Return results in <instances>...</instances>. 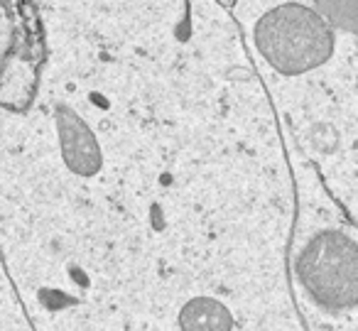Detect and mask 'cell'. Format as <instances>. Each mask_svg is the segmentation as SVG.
Masks as SVG:
<instances>
[{
  "label": "cell",
  "mask_w": 358,
  "mask_h": 331,
  "mask_svg": "<svg viewBox=\"0 0 358 331\" xmlns=\"http://www.w3.org/2000/svg\"><path fill=\"white\" fill-rule=\"evenodd\" d=\"M258 47L278 69L297 74L327 59L331 35L319 15L299 6L273 10L258 27Z\"/></svg>",
  "instance_id": "obj_1"
}]
</instances>
